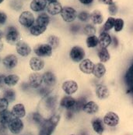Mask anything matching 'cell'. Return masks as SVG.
<instances>
[{
	"label": "cell",
	"instance_id": "40",
	"mask_svg": "<svg viewBox=\"0 0 133 135\" xmlns=\"http://www.w3.org/2000/svg\"><path fill=\"white\" fill-rule=\"evenodd\" d=\"M84 33L88 36H93L96 33V28L91 24H88L84 27Z\"/></svg>",
	"mask_w": 133,
	"mask_h": 135
},
{
	"label": "cell",
	"instance_id": "51",
	"mask_svg": "<svg viewBox=\"0 0 133 135\" xmlns=\"http://www.w3.org/2000/svg\"><path fill=\"white\" fill-rule=\"evenodd\" d=\"M3 48H4V43L2 41H0V52L3 50Z\"/></svg>",
	"mask_w": 133,
	"mask_h": 135
},
{
	"label": "cell",
	"instance_id": "44",
	"mask_svg": "<svg viewBox=\"0 0 133 135\" xmlns=\"http://www.w3.org/2000/svg\"><path fill=\"white\" fill-rule=\"evenodd\" d=\"M108 10H109V13H110L111 15H112V16L115 15L117 13V5L115 3H112L111 5L109 6Z\"/></svg>",
	"mask_w": 133,
	"mask_h": 135
},
{
	"label": "cell",
	"instance_id": "11",
	"mask_svg": "<svg viewBox=\"0 0 133 135\" xmlns=\"http://www.w3.org/2000/svg\"><path fill=\"white\" fill-rule=\"evenodd\" d=\"M69 56L74 62H80L85 56V51L79 46H74L69 52Z\"/></svg>",
	"mask_w": 133,
	"mask_h": 135
},
{
	"label": "cell",
	"instance_id": "13",
	"mask_svg": "<svg viewBox=\"0 0 133 135\" xmlns=\"http://www.w3.org/2000/svg\"><path fill=\"white\" fill-rule=\"evenodd\" d=\"M12 113L15 118H23L27 115L26 107L23 103H17L12 107Z\"/></svg>",
	"mask_w": 133,
	"mask_h": 135
},
{
	"label": "cell",
	"instance_id": "7",
	"mask_svg": "<svg viewBox=\"0 0 133 135\" xmlns=\"http://www.w3.org/2000/svg\"><path fill=\"white\" fill-rule=\"evenodd\" d=\"M9 131L13 135H19L24 128V123L19 118H13L7 125Z\"/></svg>",
	"mask_w": 133,
	"mask_h": 135
},
{
	"label": "cell",
	"instance_id": "10",
	"mask_svg": "<svg viewBox=\"0 0 133 135\" xmlns=\"http://www.w3.org/2000/svg\"><path fill=\"white\" fill-rule=\"evenodd\" d=\"M61 16L64 21H65L67 23H71L76 20L77 13L73 8L65 6V7L62 8V10L61 12Z\"/></svg>",
	"mask_w": 133,
	"mask_h": 135
},
{
	"label": "cell",
	"instance_id": "21",
	"mask_svg": "<svg viewBox=\"0 0 133 135\" xmlns=\"http://www.w3.org/2000/svg\"><path fill=\"white\" fill-rule=\"evenodd\" d=\"M98 40H99V45H100V48H107L108 45H111V41H112L111 37L107 32L100 33Z\"/></svg>",
	"mask_w": 133,
	"mask_h": 135
},
{
	"label": "cell",
	"instance_id": "3",
	"mask_svg": "<svg viewBox=\"0 0 133 135\" xmlns=\"http://www.w3.org/2000/svg\"><path fill=\"white\" fill-rule=\"evenodd\" d=\"M19 62V59L17 55L15 54H7L2 59V64L4 66V68L7 70H14L17 66Z\"/></svg>",
	"mask_w": 133,
	"mask_h": 135
},
{
	"label": "cell",
	"instance_id": "54",
	"mask_svg": "<svg viewBox=\"0 0 133 135\" xmlns=\"http://www.w3.org/2000/svg\"><path fill=\"white\" fill-rule=\"evenodd\" d=\"M4 1H5V0H0V4H1V3H2Z\"/></svg>",
	"mask_w": 133,
	"mask_h": 135
},
{
	"label": "cell",
	"instance_id": "1",
	"mask_svg": "<svg viewBox=\"0 0 133 135\" xmlns=\"http://www.w3.org/2000/svg\"><path fill=\"white\" fill-rule=\"evenodd\" d=\"M60 120L59 115H53L48 119H44L43 123L39 127L40 131L38 135H52Z\"/></svg>",
	"mask_w": 133,
	"mask_h": 135
},
{
	"label": "cell",
	"instance_id": "38",
	"mask_svg": "<svg viewBox=\"0 0 133 135\" xmlns=\"http://www.w3.org/2000/svg\"><path fill=\"white\" fill-rule=\"evenodd\" d=\"M99 44V40L95 35L89 36L86 39V45L88 48H94Z\"/></svg>",
	"mask_w": 133,
	"mask_h": 135
},
{
	"label": "cell",
	"instance_id": "12",
	"mask_svg": "<svg viewBox=\"0 0 133 135\" xmlns=\"http://www.w3.org/2000/svg\"><path fill=\"white\" fill-rule=\"evenodd\" d=\"M64 92L69 95H73L78 90V84L74 80H66L62 85Z\"/></svg>",
	"mask_w": 133,
	"mask_h": 135
},
{
	"label": "cell",
	"instance_id": "19",
	"mask_svg": "<svg viewBox=\"0 0 133 135\" xmlns=\"http://www.w3.org/2000/svg\"><path fill=\"white\" fill-rule=\"evenodd\" d=\"M104 122L109 127H115L119 122V117L113 112H109L104 117Z\"/></svg>",
	"mask_w": 133,
	"mask_h": 135
},
{
	"label": "cell",
	"instance_id": "37",
	"mask_svg": "<svg viewBox=\"0 0 133 135\" xmlns=\"http://www.w3.org/2000/svg\"><path fill=\"white\" fill-rule=\"evenodd\" d=\"M48 44L54 49H56L59 45V38L57 36L51 35L48 38Z\"/></svg>",
	"mask_w": 133,
	"mask_h": 135
},
{
	"label": "cell",
	"instance_id": "53",
	"mask_svg": "<svg viewBox=\"0 0 133 135\" xmlns=\"http://www.w3.org/2000/svg\"><path fill=\"white\" fill-rule=\"evenodd\" d=\"M47 1V2H57V0H46Z\"/></svg>",
	"mask_w": 133,
	"mask_h": 135
},
{
	"label": "cell",
	"instance_id": "46",
	"mask_svg": "<svg viewBox=\"0 0 133 135\" xmlns=\"http://www.w3.org/2000/svg\"><path fill=\"white\" fill-rule=\"evenodd\" d=\"M8 131L9 129L6 125L0 124V135H7Z\"/></svg>",
	"mask_w": 133,
	"mask_h": 135
},
{
	"label": "cell",
	"instance_id": "22",
	"mask_svg": "<svg viewBox=\"0 0 133 135\" xmlns=\"http://www.w3.org/2000/svg\"><path fill=\"white\" fill-rule=\"evenodd\" d=\"M76 104V100L71 96L63 97L60 102V105L62 108L67 109L69 110L72 109Z\"/></svg>",
	"mask_w": 133,
	"mask_h": 135
},
{
	"label": "cell",
	"instance_id": "5",
	"mask_svg": "<svg viewBox=\"0 0 133 135\" xmlns=\"http://www.w3.org/2000/svg\"><path fill=\"white\" fill-rule=\"evenodd\" d=\"M15 49H16L17 54L19 55V56L24 57V58L28 57L31 54V52H32V49L30 45L27 42L23 40H19L16 44Z\"/></svg>",
	"mask_w": 133,
	"mask_h": 135
},
{
	"label": "cell",
	"instance_id": "52",
	"mask_svg": "<svg viewBox=\"0 0 133 135\" xmlns=\"http://www.w3.org/2000/svg\"><path fill=\"white\" fill-rule=\"evenodd\" d=\"M3 38H4V32L2 30H0V41H2Z\"/></svg>",
	"mask_w": 133,
	"mask_h": 135
},
{
	"label": "cell",
	"instance_id": "30",
	"mask_svg": "<svg viewBox=\"0 0 133 135\" xmlns=\"http://www.w3.org/2000/svg\"><path fill=\"white\" fill-rule=\"evenodd\" d=\"M96 93L97 97H98L99 98H100V99L106 98H108V95H109L108 89L107 87L104 86V85H99V86L96 88Z\"/></svg>",
	"mask_w": 133,
	"mask_h": 135
},
{
	"label": "cell",
	"instance_id": "6",
	"mask_svg": "<svg viewBox=\"0 0 133 135\" xmlns=\"http://www.w3.org/2000/svg\"><path fill=\"white\" fill-rule=\"evenodd\" d=\"M19 23L23 27L30 28L35 23V18L34 14L30 11L27 10L22 12L19 17Z\"/></svg>",
	"mask_w": 133,
	"mask_h": 135
},
{
	"label": "cell",
	"instance_id": "18",
	"mask_svg": "<svg viewBox=\"0 0 133 135\" xmlns=\"http://www.w3.org/2000/svg\"><path fill=\"white\" fill-rule=\"evenodd\" d=\"M46 0H32L30 3V8L34 12H41L47 7Z\"/></svg>",
	"mask_w": 133,
	"mask_h": 135
},
{
	"label": "cell",
	"instance_id": "42",
	"mask_svg": "<svg viewBox=\"0 0 133 135\" xmlns=\"http://www.w3.org/2000/svg\"><path fill=\"white\" fill-rule=\"evenodd\" d=\"M9 105V102L6 98H4L3 97L0 98V113L8 109Z\"/></svg>",
	"mask_w": 133,
	"mask_h": 135
},
{
	"label": "cell",
	"instance_id": "39",
	"mask_svg": "<svg viewBox=\"0 0 133 135\" xmlns=\"http://www.w3.org/2000/svg\"><path fill=\"white\" fill-rule=\"evenodd\" d=\"M125 79H126V83L129 86V88H133V64L129 70V71L127 72Z\"/></svg>",
	"mask_w": 133,
	"mask_h": 135
},
{
	"label": "cell",
	"instance_id": "50",
	"mask_svg": "<svg viewBox=\"0 0 133 135\" xmlns=\"http://www.w3.org/2000/svg\"><path fill=\"white\" fill-rule=\"evenodd\" d=\"M79 1L84 5H89L90 3H92L94 0H79Z\"/></svg>",
	"mask_w": 133,
	"mask_h": 135
},
{
	"label": "cell",
	"instance_id": "2",
	"mask_svg": "<svg viewBox=\"0 0 133 135\" xmlns=\"http://www.w3.org/2000/svg\"><path fill=\"white\" fill-rule=\"evenodd\" d=\"M4 38L9 45H16V44L20 40L19 31L14 26H9L5 30Z\"/></svg>",
	"mask_w": 133,
	"mask_h": 135
},
{
	"label": "cell",
	"instance_id": "14",
	"mask_svg": "<svg viewBox=\"0 0 133 135\" xmlns=\"http://www.w3.org/2000/svg\"><path fill=\"white\" fill-rule=\"evenodd\" d=\"M19 80H20V77L19 75L15 74H8L6 75L4 78V84L8 88H13L19 84Z\"/></svg>",
	"mask_w": 133,
	"mask_h": 135
},
{
	"label": "cell",
	"instance_id": "43",
	"mask_svg": "<svg viewBox=\"0 0 133 135\" xmlns=\"http://www.w3.org/2000/svg\"><path fill=\"white\" fill-rule=\"evenodd\" d=\"M90 15L86 12H82L78 16V18L81 21H83V22L87 21L88 20L90 19Z\"/></svg>",
	"mask_w": 133,
	"mask_h": 135
},
{
	"label": "cell",
	"instance_id": "34",
	"mask_svg": "<svg viewBox=\"0 0 133 135\" xmlns=\"http://www.w3.org/2000/svg\"><path fill=\"white\" fill-rule=\"evenodd\" d=\"M86 105V98H80L77 101H76V104L73 106L71 111H79L81 109H83L84 105Z\"/></svg>",
	"mask_w": 133,
	"mask_h": 135
},
{
	"label": "cell",
	"instance_id": "35",
	"mask_svg": "<svg viewBox=\"0 0 133 135\" xmlns=\"http://www.w3.org/2000/svg\"><path fill=\"white\" fill-rule=\"evenodd\" d=\"M38 95L41 98H46V97L49 96V95L52 92L51 88L48 87V86H41L40 88H38Z\"/></svg>",
	"mask_w": 133,
	"mask_h": 135
},
{
	"label": "cell",
	"instance_id": "49",
	"mask_svg": "<svg viewBox=\"0 0 133 135\" xmlns=\"http://www.w3.org/2000/svg\"><path fill=\"white\" fill-rule=\"evenodd\" d=\"M99 2H102V3H104V4L108 5V6H110V5H111L112 3H114V2H113V0H99Z\"/></svg>",
	"mask_w": 133,
	"mask_h": 135
},
{
	"label": "cell",
	"instance_id": "28",
	"mask_svg": "<svg viewBox=\"0 0 133 135\" xmlns=\"http://www.w3.org/2000/svg\"><path fill=\"white\" fill-rule=\"evenodd\" d=\"M106 73V68L104 64L102 63H97L94 66L93 74L97 78H101Z\"/></svg>",
	"mask_w": 133,
	"mask_h": 135
},
{
	"label": "cell",
	"instance_id": "15",
	"mask_svg": "<svg viewBox=\"0 0 133 135\" xmlns=\"http://www.w3.org/2000/svg\"><path fill=\"white\" fill-rule=\"evenodd\" d=\"M43 77V83L44 84L45 86L48 87H53L55 85L57 82L56 76L51 71H47L42 74Z\"/></svg>",
	"mask_w": 133,
	"mask_h": 135
},
{
	"label": "cell",
	"instance_id": "24",
	"mask_svg": "<svg viewBox=\"0 0 133 135\" xmlns=\"http://www.w3.org/2000/svg\"><path fill=\"white\" fill-rule=\"evenodd\" d=\"M47 30L46 27H42L37 24L36 23H34L30 28H29V32L30 33L31 35L38 37L41 35L42 34H44L45 32V31Z\"/></svg>",
	"mask_w": 133,
	"mask_h": 135
},
{
	"label": "cell",
	"instance_id": "8",
	"mask_svg": "<svg viewBox=\"0 0 133 135\" xmlns=\"http://www.w3.org/2000/svg\"><path fill=\"white\" fill-rule=\"evenodd\" d=\"M27 83L30 89H38L43 84V77L39 72H33L30 74L27 79Z\"/></svg>",
	"mask_w": 133,
	"mask_h": 135
},
{
	"label": "cell",
	"instance_id": "20",
	"mask_svg": "<svg viewBox=\"0 0 133 135\" xmlns=\"http://www.w3.org/2000/svg\"><path fill=\"white\" fill-rule=\"evenodd\" d=\"M2 97L6 98L9 103H13L16 101V98H17L16 91L13 88H4L2 91Z\"/></svg>",
	"mask_w": 133,
	"mask_h": 135
},
{
	"label": "cell",
	"instance_id": "25",
	"mask_svg": "<svg viewBox=\"0 0 133 135\" xmlns=\"http://www.w3.org/2000/svg\"><path fill=\"white\" fill-rule=\"evenodd\" d=\"M57 99L55 96H48L44 98V105L48 110H53L56 107Z\"/></svg>",
	"mask_w": 133,
	"mask_h": 135
},
{
	"label": "cell",
	"instance_id": "4",
	"mask_svg": "<svg viewBox=\"0 0 133 135\" xmlns=\"http://www.w3.org/2000/svg\"><path fill=\"white\" fill-rule=\"evenodd\" d=\"M53 49L48 44H39L34 49V52L36 56L40 58L50 57L52 55Z\"/></svg>",
	"mask_w": 133,
	"mask_h": 135
},
{
	"label": "cell",
	"instance_id": "9",
	"mask_svg": "<svg viewBox=\"0 0 133 135\" xmlns=\"http://www.w3.org/2000/svg\"><path fill=\"white\" fill-rule=\"evenodd\" d=\"M44 59L38 56H33L29 60V67L33 72H40L44 68Z\"/></svg>",
	"mask_w": 133,
	"mask_h": 135
},
{
	"label": "cell",
	"instance_id": "45",
	"mask_svg": "<svg viewBox=\"0 0 133 135\" xmlns=\"http://www.w3.org/2000/svg\"><path fill=\"white\" fill-rule=\"evenodd\" d=\"M7 20V15L6 13L0 11V25H3L6 23Z\"/></svg>",
	"mask_w": 133,
	"mask_h": 135
},
{
	"label": "cell",
	"instance_id": "29",
	"mask_svg": "<svg viewBox=\"0 0 133 135\" xmlns=\"http://www.w3.org/2000/svg\"><path fill=\"white\" fill-rule=\"evenodd\" d=\"M92 126L94 130V131L96 132L99 134H101L104 132V125L103 122L99 118H95L92 120Z\"/></svg>",
	"mask_w": 133,
	"mask_h": 135
},
{
	"label": "cell",
	"instance_id": "47",
	"mask_svg": "<svg viewBox=\"0 0 133 135\" xmlns=\"http://www.w3.org/2000/svg\"><path fill=\"white\" fill-rule=\"evenodd\" d=\"M20 89L23 91H27L28 90L30 89L29 84L27 82H23L21 84H20Z\"/></svg>",
	"mask_w": 133,
	"mask_h": 135
},
{
	"label": "cell",
	"instance_id": "36",
	"mask_svg": "<svg viewBox=\"0 0 133 135\" xmlns=\"http://www.w3.org/2000/svg\"><path fill=\"white\" fill-rule=\"evenodd\" d=\"M114 22H115V19L114 18L109 17L108 19L107 20L106 23H104V25L103 27V32H106V31H110L111 29H112L114 27Z\"/></svg>",
	"mask_w": 133,
	"mask_h": 135
},
{
	"label": "cell",
	"instance_id": "27",
	"mask_svg": "<svg viewBox=\"0 0 133 135\" xmlns=\"http://www.w3.org/2000/svg\"><path fill=\"white\" fill-rule=\"evenodd\" d=\"M99 108L98 105H96V103H95L94 102H86V105L83 107V111L88 114H94L96 113L98 111Z\"/></svg>",
	"mask_w": 133,
	"mask_h": 135
},
{
	"label": "cell",
	"instance_id": "23",
	"mask_svg": "<svg viewBox=\"0 0 133 135\" xmlns=\"http://www.w3.org/2000/svg\"><path fill=\"white\" fill-rule=\"evenodd\" d=\"M13 118H15V117L13 116L11 111H9L8 109L2 111L0 113V124L7 126Z\"/></svg>",
	"mask_w": 133,
	"mask_h": 135
},
{
	"label": "cell",
	"instance_id": "16",
	"mask_svg": "<svg viewBox=\"0 0 133 135\" xmlns=\"http://www.w3.org/2000/svg\"><path fill=\"white\" fill-rule=\"evenodd\" d=\"M46 9H47V12L50 15L55 16V15H58V14L61 13V12L62 10V6L60 2H49L47 5Z\"/></svg>",
	"mask_w": 133,
	"mask_h": 135
},
{
	"label": "cell",
	"instance_id": "32",
	"mask_svg": "<svg viewBox=\"0 0 133 135\" xmlns=\"http://www.w3.org/2000/svg\"><path fill=\"white\" fill-rule=\"evenodd\" d=\"M90 20L95 24H100L103 22V16L102 13L99 10H94L90 14Z\"/></svg>",
	"mask_w": 133,
	"mask_h": 135
},
{
	"label": "cell",
	"instance_id": "33",
	"mask_svg": "<svg viewBox=\"0 0 133 135\" xmlns=\"http://www.w3.org/2000/svg\"><path fill=\"white\" fill-rule=\"evenodd\" d=\"M30 119H31V121H32L34 123H35L36 125H38L39 127L43 123V122H44V119H45L43 117V116H42L40 113H38V112L32 113L31 115H30Z\"/></svg>",
	"mask_w": 133,
	"mask_h": 135
},
{
	"label": "cell",
	"instance_id": "48",
	"mask_svg": "<svg viewBox=\"0 0 133 135\" xmlns=\"http://www.w3.org/2000/svg\"><path fill=\"white\" fill-rule=\"evenodd\" d=\"M6 77L5 74H0V88H3V87L5 86L4 84V78Z\"/></svg>",
	"mask_w": 133,
	"mask_h": 135
},
{
	"label": "cell",
	"instance_id": "41",
	"mask_svg": "<svg viewBox=\"0 0 133 135\" xmlns=\"http://www.w3.org/2000/svg\"><path fill=\"white\" fill-rule=\"evenodd\" d=\"M124 27V20L122 19H116L114 22V30L117 32L121 31Z\"/></svg>",
	"mask_w": 133,
	"mask_h": 135
},
{
	"label": "cell",
	"instance_id": "31",
	"mask_svg": "<svg viewBox=\"0 0 133 135\" xmlns=\"http://www.w3.org/2000/svg\"><path fill=\"white\" fill-rule=\"evenodd\" d=\"M97 54H98V57L100 59V62H106L110 59V54H109L108 49H106V48L99 49Z\"/></svg>",
	"mask_w": 133,
	"mask_h": 135
},
{
	"label": "cell",
	"instance_id": "26",
	"mask_svg": "<svg viewBox=\"0 0 133 135\" xmlns=\"http://www.w3.org/2000/svg\"><path fill=\"white\" fill-rule=\"evenodd\" d=\"M35 23L40 26L47 27L50 23V17L46 13H41L38 16L37 19L35 20Z\"/></svg>",
	"mask_w": 133,
	"mask_h": 135
},
{
	"label": "cell",
	"instance_id": "17",
	"mask_svg": "<svg viewBox=\"0 0 133 135\" xmlns=\"http://www.w3.org/2000/svg\"><path fill=\"white\" fill-rule=\"evenodd\" d=\"M94 62L86 59H83L80 64H79V69L80 70L84 73V74H90L91 73H93V70H94Z\"/></svg>",
	"mask_w": 133,
	"mask_h": 135
}]
</instances>
